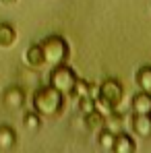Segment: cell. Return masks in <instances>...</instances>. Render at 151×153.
I'll return each mask as SVG.
<instances>
[{
	"mask_svg": "<svg viewBox=\"0 0 151 153\" xmlns=\"http://www.w3.org/2000/svg\"><path fill=\"white\" fill-rule=\"evenodd\" d=\"M31 103H33V112H37L42 118H58L64 110V95L48 85L33 93Z\"/></svg>",
	"mask_w": 151,
	"mask_h": 153,
	"instance_id": "cell-1",
	"label": "cell"
},
{
	"mask_svg": "<svg viewBox=\"0 0 151 153\" xmlns=\"http://www.w3.org/2000/svg\"><path fill=\"white\" fill-rule=\"evenodd\" d=\"M122 95H124L122 85H120L116 79L108 76V79H103V81H101V85L97 87L95 105H97V110H100L101 114L106 116V114L114 112V110L120 105V102H122Z\"/></svg>",
	"mask_w": 151,
	"mask_h": 153,
	"instance_id": "cell-2",
	"label": "cell"
},
{
	"mask_svg": "<svg viewBox=\"0 0 151 153\" xmlns=\"http://www.w3.org/2000/svg\"><path fill=\"white\" fill-rule=\"evenodd\" d=\"M39 48L44 54V60L48 66H58V64H64L71 56V48H68V42L62 37V35H48L46 39L39 42Z\"/></svg>",
	"mask_w": 151,
	"mask_h": 153,
	"instance_id": "cell-3",
	"label": "cell"
},
{
	"mask_svg": "<svg viewBox=\"0 0 151 153\" xmlns=\"http://www.w3.org/2000/svg\"><path fill=\"white\" fill-rule=\"evenodd\" d=\"M77 75L75 71L66 64H58V66H52L50 73V87H54L56 91H60L62 95H71L73 87H75Z\"/></svg>",
	"mask_w": 151,
	"mask_h": 153,
	"instance_id": "cell-4",
	"label": "cell"
},
{
	"mask_svg": "<svg viewBox=\"0 0 151 153\" xmlns=\"http://www.w3.org/2000/svg\"><path fill=\"white\" fill-rule=\"evenodd\" d=\"M2 103L8 110H21L25 105V91L21 87H17V85L6 87L4 93H2Z\"/></svg>",
	"mask_w": 151,
	"mask_h": 153,
	"instance_id": "cell-5",
	"label": "cell"
},
{
	"mask_svg": "<svg viewBox=\"0 0 151 153\" xmlns=\"http://www.w3.org/2000/svg\"><path fill=\"white\" fill-rule=\"evenodd\" d=\"M130 128L139 139H151V114H132Z\"/></svg>",
	"mask_w": 151,
	"mask_h": 153,
	"instance_id": "cell-6",
	"label": "cell"
},
{
	"mask_svg": "<svg viewBox=\"0 0 151 153\" xmlns=\"http://www.w3.org/2000/svg\"><path fill=\"white\" fill-rule=\"evenodd\" d=\"M25 64L31 66V68H42V66H46V60H44V54H42L39 44H31L25 50Z\"/></svg>",
	"mask_w": 151,
	"mask_h": 153,
	"instance_id": "cell-7",
	"label": "cell"
},
{
	"mask_svg": "<svg viewBox=\"0 0 151 153\" xmlns=\"http://www.w3.org/2000/svg\"><path fill=\"white\" fill-rule=\"evenodd\" d=\"M17 145V132L8 124H0V151H10Z\"/></svg>",
	"mask_w": 151,
	"mask_h": 153,
	"instance_id": "cell-8",
	"label": "cell"
},
{
	"mask_svg": "<svg viewBox=\"0 0 151 153\" xmlns=\"http://www.w3.org/2000/svg\"><path fill=\"white\" fill-rule=\"evenodd\" d=\"M112 151H116V153H132L135 151V139H132L130 134H124L122 130L116 132Z\"/></svg>",
	"mask_w": 151,
	"mask_h": 153,
	"instance_id": "cell-9",
	"label": "cell"
},
{
	"mask_svg": "<svg viewBox=\"0 0 151 153\" xmlns=\"http://www.w3.org/2000/svg\"><path fill=\"white\" fill-rule=\"evenodd\" d=\"M132 114H151V93L139 91L132 97Z\"/></svg>",
	"mask_w": 151,
	"mask_h": 153,
	"instance_id": "cell-10",
	"label": "cell"
},
{
	"mask_svg": "<svg viewBox=\"0 0 151 153\" xmlns=\"http://www.w3.org/2000/svg\"><path fill=\"white\" fill-rule=\"evenodd\" d=\"M17 42V31L15 27L8 25V23H0V48L6 50V48H13Z\"/></svg>",
	"mask_w": 151,
	"mask_h": 153,
	"instance_id": "cell-11",
	"label": "cell"
},
{
	"mask_svg": "<svg viewBox=\"0 0 151 153\" xmlns=\"http://www.w3.org/2000/svg\"><path fill=\"white\" fill-rule=\"evenodd\" d=\"M83 116H85V126H87V130H100V128H103V120H106V116L101 114L97 108H95L93 112L83 114Z\"/></svg>",
	"mask_w": 151,
	"mask_h": 153,
	"instance_id": "cell-12",
	"label": "cell"
},
{
	"mask_svg": "<svg viewBox=\"0 0 151 153\" xmlns=\"http://www.w3.org/2000/svg\"><path fill=\"white\" fill-rule=\"evenodd\" d=\"M135 81H137L141 91L151 93V66H141L137 71V75H135Z\"/></svg>",
	"mask_w": 151,
	"mask_h": 153,
	"instance_id": "cell-13",
	"label": "cell"
},
{
	"mask_svg": "<svg viewBox=\"0 0 151 153\" xmlns=\"http://www.w3.org/2000/svg\"><path fill=\"white\" fill-rule=\"evenodd\" d=\"M114 132L112 130H108V128L103 126L100 128V134H97V145H100L103 151H112V147H114Z\"/></svg>",
	"mask_w": 151,
	"mask_h": 153,
	"instance_id": "cell-14",
	"label": "cell"
},
{
	"mask_svg": "<svg viewBox=\"0 0 151 153\" xmlns=\"http://www.w3.org/2000/svg\"><path fill=\"white\" fill-rule=\"evenodd\" d=\"M23 126H25L29 132L39 130V128H42V116H39L37 112H27L25 116H23Z\"/></svg>",
	"mask_w": 151,
	"mask_h": 153,
	"instance_id": "cell-15",
	"label": "cell"
},
{
	"mask_svg": "<svg viewBox=\"0 0 151 153\" xmlns=\"http://www.w3.org/2000/svg\"><path fill=\"white\" fill-rule=\"evenodd\" d=\"M103 126L108 128V130H112L114 134H116V132H120V130H122V116H118V114H116V110H114V112H110V114H106Z\"/></svg>",
	"mask_w": 151,
	"mask_h": 153,
	"instance_id": "cell-16",
	"label": "cell"
},
{
	"mask_svg": "<svg viewBox=\"0 0 151 153\" xmlns=\"http://www.w3.org/2000/svg\"><path fill=\"white\" fill-rule=\"evenodd\" d=\"M89 93H91V83H89V81H83V79H79V76H77L75 87H73V91H71V97L79 100V97L89 95Z\"/></svg>",
	"mask_w": 151,
	"mask_h": 153,
	"instance_id": "cell-17",
	"label": "cell"
},
{
	"mask_svg": "<svg viewBox=\"0 0 151 153\" xmlns=\"http://www.w3.org/2000/svg\"><path fill=\"white\" fill-rule=\"evenodd\" d=\"M97 105H95V100L91 97V93L89 95H83V97H79V110H81V114H87V112H93Z\"/></svg>",
	"mask_w": 151,
	"mask_h": 153,
	"instance_id": "cell-18",
	"label": "cell"
},
{
	"mask_svg": "<svg viewBox=\"0 0 151 153\" xmlns=\"http://www.w3.org/2000/svg\"><path fill=\"white\" fill-rule=\"evenodd\" d=\"M0 4H4V6H13V4H17V0H0Z\"/></svg>",
	"mask_w": 151,
	"mask_h": 153,
	"instance_id": "cell-19",
	"label": "cell"
}]
</instances>
